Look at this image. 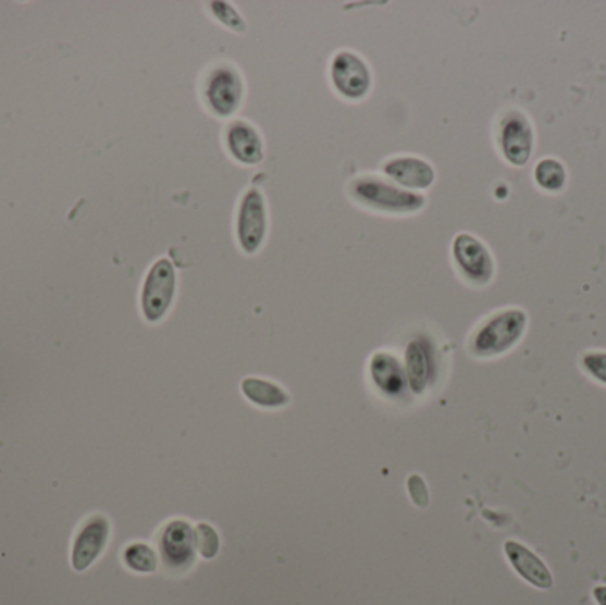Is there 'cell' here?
<instances>
[{
    "label": "cell",
    "mask_w": 606,
    "mask_h": 605,
    "mask_svg": "<svg viewBox=\"0 0 606 605\" xmlns=\"http://www.w3.org/2000/svg\"><path fill=\"white\" fill-rule=\"evenodd\" d=\"M348 190L360 207L388 215H411L425 207L424 194L410 193L378 176H358L351 180Z\"/></svg>",
    "instance_id": "6da1fadb"
},
{
    "label": "cell",
    "mask_w": 606,
    "mask_h": 605,
    "mask_svg": "<svg viewBox=\"0 0 606 605\" xmlns=\"http://www.w3.org/2000/svg\"><path fill=\"white\" fill-rule=\"evenodd\" d=\"M527 312L523 309H502L486 318L473 332L470 354L479 359H492L512 350L525 334Z\"/></svg>",
    "instance_id": "7a4b0ae2"
},
{
    "label": "cell",
    "mask_w": 606,
    "mask_h": 605,
    "mask_svg": "<svg viewBox=\"0 0 606 605\" xmlns=\"http://www.w3.org/2000/svg\"><path fill=\"white\" fill-rule=\"evenodd\" d=\"M177 275L169 258H160L149 269L140 292V309L146 322H162L176 298Z\"/></svg>",
    "instance_id": "3957f363"
},
{
    "label": "cell",
    "mask_w": 606,
    "mask_h": 605,
    "mask_svg": "<svg viewBox=\"0 0 606 605\" xmlns=\"http://www.w3.org/2000/svg\"><path fill=\"white\" fill-rule=\"evenodd\" d=\"M245 97L244 77L231 64L213 67L205 83L206 107L217 118L227 120L238 112Z\"/></svg>",
    "instance_id": "277c9868"
},
{
    "label": "cell",
    "mask_w": 606,
    "mask_h": 605,
    "mask_svg": "<svg viewBox=\"0 0 606 605\" xmlns=\"http://www.w3.org/2000/svg\"><path fill=\"white\" fill-rule=\"evenodd\" d=\"M267 199L259 188H249L242 196L236 213V240L245 255H256L267 240Z\"/></svg>",
    "instance_id": "5b68a950"
},
{
    "label": "cell",
    "mask_w": 606,
    "mask_h": 605,
    "mask_svg": "<svg viewBox=\"0 0 606 605\" xmlns=\"http://www.w3.org/2000/svg\"><path fill=\"white\" fill-rule=\"evenodd\" d=\"M158 556L169 572H187L197 557L194 526L185 519L169 520L158 536Z\"/></svg>",
    "instance_id": "8992f818"
},
{
    "label": "cell",
    "mask_w": 606,
    "mask_h": 605,
    "mask_svg": "<svg viewBox=\"0 0 606 605\" xmlns=\"http://www.w3.org/2000/svg\"><path fill=\"white\" fill-rule=\"evenodd\" d=\"M330 78L335 91L346 100H363L373 87L371 67L351 50L335 53L330 63Z\"/></svg>",
    "instance_id": "52a82bcc"
},
{
    "label": "cell",
    "mask_w": 606,
    "mask_h": 605,
    "mask_svg": "<svg viewBox=\"0 0 606 605\" xmlns=\"http://www.w3.org/2000/svg\"><path fill=\"white\" fill-rule=\"evenodd\" d=\"M454 263L468 283L486 286L495 275V261L492 252L479 238L461 233L453 242Z\"/></svg>",
    "instance_id": "ba28073f"
},
{
    "label": "cell",
    "mask_w": 606,
    "mask_h": 605,
    "mask_svg": "<svg viewBox=\"0 0 606 605\" xmlns=\"http://www.w3.org/2000/svg\"><path fill=\"white\" fill-rule=\"evenodd\" d=\"M110 540V520L106 515H91L82 523L72 547V567L75 572H86L101 554L106 553Z\"/></svg>",
    "instance_id": "9c48e42d"
},
{
    "label": "cell",
    "mask_w": 606,
    "mask_h": 605,
    "mask_svg": "<svg viewBox=\"0 0 606 605\" xmlns=\"http://www.w3.org/2000/svg\"><path fill=\"white\" fill-rule=\"evenodd\" d=\"M502 153L512 165H525L534 148V132L523 112L512 111L502 115L498 126Z\"/></svg>",
    "instance_id": "30bf717a"
},
{
    "label": "cell",
    "mask_w": 606,
    "mask_h": 605,
    "mask_svg": "<svg viewBox=\"0 0 606 605\" xmlns=\"http://www.w3.org/2000/svg\"><path fill=\"white\" fill-rule=\"evenodd\" d=\"M408 380V390L411 393L424 394L430 390L435 379V346L425 334L411 337L405 348V360H403Z\"/></svg>",
    "instance_id": "8fae6325"
},
{
    "label": "cell",
    "mask_w": 606,
    "mask_h": 605,
    "mask_svg": "<svg viewBox=\"0 0 606 605\" xmlns=\"http://www.w3.org/2000/svg\"><path fill=\"white\" fill-rule=\"evenodd\" d=\"M382 171L392 183L410 193H420L435 183V168L420 157H392L382 165Z\"/></svg>",
    "instance_id": "7c38bea8"
},
{
    "label": "cell",
    "mask_w": 606,
    "mask_h": 605,
    "mask_svg": "<svg viewBox=\"0 0 606 605\" xmlns=\"http://www.w3.org/2000/svg\"><path fill=\"white\" fill-rule=\"evenodd\" d=\"M504 553H506L507 561L511 565L512 570L523 581L529 582L530 587L537 588V590H549L554 587V576L546 567V563L527 545L516 542V540H507L504 543Z\"/></svg>",
    "instance_id": "4fadbf2b"
},
{
    "label": "cell",
    "mask_w": 606,
    "mask_h": 605,
    "mask_svg": "<svg viewBox=\"0 0 606 605\" xmlns=\"http://www.w3.org/2000/svg\"><path fill=\"white\" fill-rule=\"evenodd\" d=\"M225 148L238 164L258 165L264 159L263 137L249 121H233L225 128Z\"/></svg>",
    "instance_id": "5bb4252c"
},
{
    "label": "cell",
    "mask_w": 606,
    "mask_h": 605,
    "mask_svg": "<svg viewBox=\"0 0 606 605\" xmlns=\"http://www.w3.org/2000/svg\"><path fill=\"white\" fill-rule=\"evenodd\" d=\"M369 376L385 398H401L408 390L405 365L391 351H376L369 360Z\"/></svg>",
    "instance_id": "9a60e30c"
},
{
    "label": "cell",
    "mask_w": 606,
    "mask_h": 605,
    "mask_svg": "<svg viewBox=\"0 0 606 605\" xmlns=\"http://www.w3.org/2000/svg\"><path fill=\"white\" fill-rule=\"evenodd\" d=\"M239 390H242L245 399L250 402L253 407H259V409H286L287 405L292 404L289 393L272 380L247 376V379L242 380Z\"/></svg>",
    "instance_id": "2e32d148"
},
{
    "label": "cell",
    "mask_w": 606,
    "mask_h": 605,
    "mask_svg": "<svg viewBox=\"0 0 606 605\" xmlns=\"http://www.w3.org/2000/svg\"><path fill=\"white\" fill-rule=\"evenodd\" d=\"M123 563L132 572L153 573L157 572L160 556L149 543L134 542L123 551Z\"/></svg>",
    "instance_id": "e0dca14e"
},
{
    "label": "cell",
    "mask_w": 606,
    "mask_h": 605,
    "mask_svg": "<svg viewBox=\"0 0 606 605\" xmlns=\"http://www.w3.org/2000/svg\"><path fill=\"white\" fill-rule=\"evenodd\" d=\"M566 178H568V174L559 160L544 159L535 168V180L544 190H549V193L560 190L566 185Z\"/></svg>",
    "instance_id": "ac0fdd59"
},
{
    "label": "cell",
    "mask_w": 606,
    "mask_h": 605,
    "mask_svg": "<svg viewBox=\"0 0 606 605\" xmlns=\"http://www.w3.org/2000/svg\"><path fill=\"white\" fill-rule=\"evenodd\" d=\"M194 539L199 556L205 559H213L220 551V536L217 529L208 522L197 523L194 528Z\"/></svg>",
    "instance_id": "d6986e66"
},
{
    "label": "cell",
    "mask_w": 606,
    "mask_h": 605,
    "mask_svg": "<svg viewBox=\"0 0 606 605\" xmlns=\"http://www.w3.org/2000/svg\"><path fill=\"white\" fill-rule=\"evenodd\" d=\"M210 10L220 24L233 30V33H245L247 30L245 20L242 18L238 11L234 10V5L227 4V2H211Z\"/></svg>",
    "instance_id": "ffe728a7"
},
{
    "label": "cell",
    "mask_w": 606,
    "mask_h": 605,
    "mask_svg": "<svg viewBox=\"0 0 606 605\" xmlns=\"http://www.w3.org/2000/svg\"><path fill=\"white\" fill-rule=\"evenodd\" d=\"M406 491H408L411 503H413L417 508H428V506H430V486H428V483H425V480L424 478H422V476H408V480H406Z\"/></svg>",
    "instance_id": "44dd1931"
},
{
    "label": "cell",
    "mask_w": 606,
    "mask_h": 605,
    "mask_svg": "<svg viewBox=\"0 0 606 605\" xmlns=\"http://www.w3.org/2000/svg\"><path fill=\"white\" fill-rule=\"evenodd\" d=\"M582 365L592 379L606 385V351H589L582 357Z\"/></svg>",
    "instance_id": "7402d4cb"
},
{
    "label": "cell",
    "mask_w": 606,
    "mask_h": 605,
    "mask_svg": "<svg viewBox=\"0 0 606 605\" xmlns=\"http://www.w3.org/2000/svg\"><path fill=\"white\" fill-rule=\"evenodd\" d=\"M597 605H606V587H596L592 591Z\"/></svg>",
    "instance_id": "603a6c76"
}]
</instances>
